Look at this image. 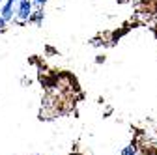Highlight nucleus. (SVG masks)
Wrapping results in <instances>:
<instances>
[{"label": "nucleus", "mask_w": 157, "mask_h": 155, "mask_svg": "<svg viewBox=\"0 0 157 155\" xmlns=\"http://www.w3.org/2000/svg\"><path fill=\"white\" fill-rule=\"evenodd\" d=\"M122 155H139V146H136V142H129L122 149Z\"/></svg>", "instance_id": "1"}, {"label": "nucleus", "mask_w": 157, "mask_h": 155, "mask_svg": "<svg viewBox=\"0 0 157 155\" xmlns=\"http://www.w3.org/2000/svg\"><path fill=\"white\" fill-rule=\"evenodd\" d=\"M69 155H84V153H81V151H71Z\"/></svg>", "instance_id": "2"}]
</instances>
